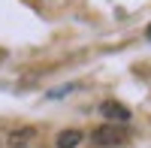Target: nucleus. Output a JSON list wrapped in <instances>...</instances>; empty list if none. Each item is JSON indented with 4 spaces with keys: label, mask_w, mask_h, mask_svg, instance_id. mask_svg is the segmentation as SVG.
Here are the masks:
<instances>
[{
    "label": "nucleus",
    "mask_w": 151,
    "mask_h": 148,
    "mask_svg": "<svg viewBox=\"0 0 151 148\" xmlns=\"http://www.w3.org/2000/svg\"><path fill=\"white\" fill-rule=\"evenodd\" d=\"M124 139H127V127L121 124H106V127H97L91 142L100 145V148H112V145H121Z\"/></svg>",
    "instance_id": "f257e3e1"
},
{
    "label": "nucleus",
    "mask_w": 151,
    "mask_h": 148,
    "mask_svg": "<svg viewBox=\"0 0 151 148\" xmlns=\"http://www.w3.org/2000/svg\"><path fill=\"white\" fill-rule=\"evenodd\" d=\"M100 112H103L106 121H112V124H124V121H130V109L118 103V100H106L103 106H100Z\"/></svg>",
    "instance_id": "f03ea898"
},
{
    "label": "nucleus",
    "mask_w": 151,
    "mask_h": 148,
    "mask_svg": "<svg viewBox=\"0 0 151 148\" xmlns=\"http://www.w3.org/2000/svg\"><path fill=\"white\" fill-rule=\"evenodd\" d=\"M36 136V127H21V130H12L9 133V148H24L30 139Z\"/></svg>",
    "instance_id": "7ed1b4c3"
},
{
    "label": "nucleus",
    "mask_w": 151,
    "mask_h": 148,
    "mask_svg": "<svg viewBox=\"0 0 151 148\" xmlns=\"http://www.w3.org/2000/svg\"><path fill=\"white\" fill-rule=\"evenodd\" d=\"M82 142V130H64V133H58V139H55V145L58 148H76V145H79Z\"/></svg>",
    "instance_id": "20e7f679"
},
{
    "label": "nucleus",
    "mask_w": 151,
    "mask_h": 148,
    "mask_svg": "<svg viewBox=\"0 0 151 148\" xmlns=\"http://www.w3.org/2000/svg\"><path fill=\"white\" fill-rule=\"evenodd\" d=\"M148 40H151V24H148Z\"/></svg>",
    "instance_id": "39448f33"
}]
</instances>
